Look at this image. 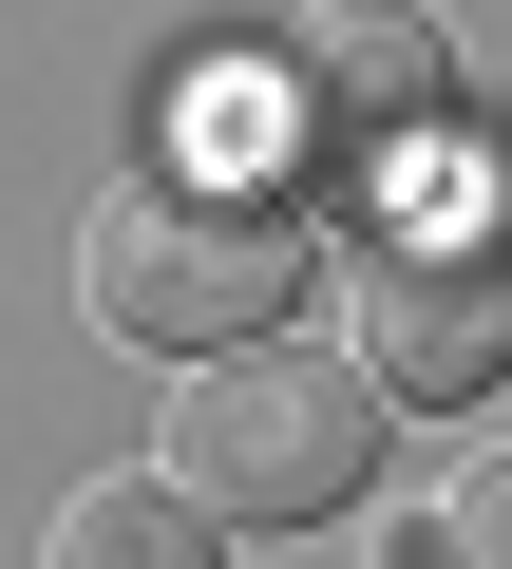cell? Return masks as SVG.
Returning <instances> with one entry per match:
<instances>
[{
    "label": "cell",
    "instance_id": "cell-3",
    "mask_svg": "<svg viewBox=\"0 0 512 569\" xmlns=\"http://www.w3.org/2000/svg\"><path fill=\"white\" fill-rule=\"evenodd\" d=\"M361 380L380 399L512 380V228H474V209H380L361 228Z\"/></svg>",
    "mask_w": 512,
    "mask_h": 569
},
{
    "label": "cell",
    "instance_id": "cell-2",
    "mask_svg": "<svg viewBox=\"0 0 512 569\" xmlns=\"http://www.w3.org/2000/svg\"><path fill=\"white\" fill-rule=\"evenodd\" d=\"M152 475L209 531H323L380 475V380L361 361H304V342H228V361L171 380V456Z\"/></svg>",
    "mask_w": 512,
    "mask_h": 569
},
{
    "label": "cell",
    "instance_id": "cell-1",
    "mask_svg": "<svg viewBox=\"0 0 512 569\" xmlns=\"http://www.w3.org/2000/svg\"><path fill=\"white\" fill-rule=\"evenodd\" d=\"M304 171L267 152V133H190L171 171H133L114 209H96V323L114 342H152V361H228V342H267L285 305H304Z\"/></svg>",
    "mask_w": 512,
    "mask_h": 569
},
{
    "label": "cell",
    "instance_id": "cell-6",
    "mask_svg": "<svg viewBox=\"0 0 512 569\" xmlns=\"http://www.w3.org/2000/svg\"><path fill=\"white\" fill-rule=\"evenodd\" d=\"M418 569H512V456H474V475L436 493V531H418Z\"/></svg>",
    "mask_w": 512,
    "mask_h": 569
},
{
    "label": "cell",
    "instance_id": "cell-5",
    "mask_svg": "<svg viewBox=\"0 0 512 569\" xmlns=\"http://www.w3.org/2000/svg\"><path fill=\"white\" fill-rule=\"evenodd\" d=\"M209 550H228V531H209L171 475H96V493L58 512V550H39V569H209Z\"/></svg>",
    "mask_w": 512,
    "mask_h": 569
},
{
    "label": "cell",
    "instance_id": "cell-4",
    "mask_svg": "<svg viewBox=\"0 0 512 569\" xmlns=\"http://www.w3.org/2000/svg\"><path fill=\"white\" fill-rule=\"evenodd\" d=\"M285 133L304 152H418V133H455V39L418 0H323L285 39Z\"/></svg>",
    "mask_w": 512,
    "mask_h": 569
}]
</instances>
